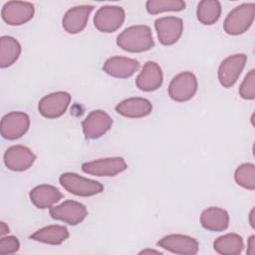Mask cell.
I'll list each match as a JSON object with an SVG mask.
<instances>
[{
	"label": "cell",
	"mask_w": 255,
	"mask_h": 255,
	"mask_svg": "<svg viewBox=\"0 0 255 255\" xmlns=\"http://www.w3.org/2000/svg\"><path fill=\"white\" fill-rule=\"evenodd\" d=\"M117 45L127 52L141 53L150 50L154 42L148 26L135 25L125 29L118 36Z\"/></svg>",
	"instance_id": "1"
},
{
	"label": "cell",
	"mask_w": 255,
	"mask_h": 255,
	"mask_svg": "<svg viewBox=\"0 0 255 255\" xmlns=\"http://www.w3.org/2000/svg\"><path fill=\"white\" fill-rule=\"evenodd\" d=\"M255 17V4L243 3L235 7L224 20V31L228 35H241L252 25Z\"/></svg>",
	"instance_id": "2"
},
{
	"label": "cell",
	"mask_w": 255,
	"mask_h": 255,
	"mask_svg": "<svg viewBox=\"0 0 255 255\" xmlns=\"http://www.w3.org/2000/svg\"><path fill=\"white\" fill-rule=\"evenodd\" d=\"M59 181L67 191L78 196H92L99 194L104 190V185L101 182L88 179L74 172L61 174Z\"/></svg>",
	"instance_id": "3"
},
{
	"label": "cell",
	"mask_w": 255,
	"mask_h": 255,
	"mask_svg": "<svg viewBox=\"0 0 255 255\" xmlns=\"http://www.w3.org/2000/svg\"><path fill=\"white\" fill-rule=\"evenodd\" d=\"M197 79L191 72L176 75L168 86V95L175 102L189 101L197 91Z\"/></svg>",
	"instance_id": "4"
},
{
	"label": "cell",
	"mask_w": 255,
	"mask_h": 255,
	"mask_svg": "<svg viewBox=\"0 0 255 255\" xmlns=\"http://www.w3.org/2000/svg\"><path fill=\"white\" fill-rule=\"evenodd\" d=\"M125 21V10L120 6H103L95 14L94 25L104 33L117 31Z\"/></svg>",
	"instance_id": "5"
},
{
	"label": "cell",
	"mask_w": 255,
	"mask_h": 255,
	"mask_svg": "<svg viewBox=\"0 0 255 255\" xmlns=\"http://www.w3.org/2000/svg\"><path fill=\"white\" fill-rule=\"evenodd\" d=\"M30 126V118L22 112H11L1 120V135L8 140H13L24 135Z\"/></svg>",
	"instance_id": "6"
},
{
	"label": "cell",
	"mask_w": 255,
	"mask_h": 255,
	"mask_svg": "<svg viewBox=\"0 0 255 255\" xmlns=\"http://www.w3.org/2000/svg\"><path fill=\"white\" fill-rule=\"evenodd\" d=\"M52 218L63 221L69 225L81 223L88 215L86 206L75 200H66L61 204L51 207L49 211Z\"/></svg>",
	"instance_id": "7"
},
{
	"label": "cell",
	"mask_w": 255,
	"mask_h": 255,
	"mask_svg": "<svg viewBox=\"0 0 255 255\" xmlns=\"http://www.w3.org/2000/svg\"><path fill=\"white\" fill-rule=\"evenodd\" d=\"M71 102V95L67 92H55L43 97L38 105L39 113L47 119H57L65 114Z\"/></svg>",
	"instance_id": "8"
},
{
	"label": "cell",
	"mask_w": 255,
	"mask_h": 255,
	"mask_svg": "<svg viewBox=\"0 0 255 255\" xmlns=\"http://www.w3.org/2000/svg\"><path fill=\"white\" fill-rule=\"evenodd\" d=\"M128 167L123 157H107L85 162L82 164V170L85 173L94 176H115Z\"/></svg>",
	"instance_id": "9"
},
{
	"label": "cell",
	"mask_w": 255,
	"mask_h": 255,
	"mask_svg": "<svg viewBox=\"0 0 255 255\" xmlns=\"http://www.w3.org/2000/svg\"><path fill=\"white\" fill-rule=\"evenodd\" d=\"M247 57L245 54H235L224 59L218 68V80L224 88L232 87L241 75Z\"/></svg>",
	"instance_id": "10"
},
{
	"label": "cell",
	"mask_w": 255,
	"mask_h": 255,
	"mask_svg": "<svg viewBox=\"0 0 255 255\" xmlns=\"http://www.w3.org/2000/svg\"><path fill=\"white\" fill-rule=\"evenodd\" d=\"M35 13L34 5L24 1H9L4 4L1 16L11 26H19L30 21Z\"/></svg>",
	"instance_id": "11"
},
{
	"label": "cell",
	"mask_w": 255,
	"mask_h": 255,
	"mask_svg": "<svg viewBox=\"0 0 255 255\" xmlns=\"http://www.w3.org/2000/svg\"><path fill=\"white\" fill-rule=\"evenodd\" d=\"M112 125V118L102 110L91 112L82 123L85 137L88 139L101 137L111 128Z\"/></svg>",
	"instance_id": "12"
},
{
	"label": "cell",
	"mask_w": 255,
	"mask_h": 255,
	"mask_svg": "<svg viewBox=\"0 0 255 255\" xmlns=\"http://www.w3.org/2000/svg\"><path fill=\"white\" fill-rule=\"evenodd\" d=\"M154 27L159 42L162 45L169 46L176 43L181 37L183 22L180 18L174 16L161 17L155 20Z\"/></svg>",
	"instance_id": "13"
},
{
	"label": "cell",
	"mask_w": 255,
	"mask_h": 255,
	"mask_svg": "<svg viewBox=\"0 0 255 255\" xmlns=\"http://www.w3.org/2000/svg\"><path fill=\"white\" fill-rule=\"evenodd\" d=\"M157 246L181 255H194L198 252L199 244L196 239L182 234H169L162 237Z\"/></svg>",
	"instance_id": "14"
},
{
	"label": "cell",
	"mask_w": 255,
	"mask_h": 255,
	"mask_svg": "<svg viewBox=\"0 0 255 255\" xmlns=\"http://www.w3.org/2000/svg\"><path fill=\"white\" fill-rule=\"evenodd\" d=\"M36 159L33 151L24 145H12L4 153L5 165L13 171H24L30 168Z\"/></svg>",
	"instance_id": "15"
},
{
	"label": "cell",
	"mask_w": 255,
	"mask_h": 255,
	"mask_svg": "<svg viewBox=\"0 0 255 255\" xmlns=\"http://www.w3.org/2000/svg\"><path fill=\"white\" fill-rule=\"evenodd\" d=\"M139 68V62L127 58L115 56L107 59L103 70L110 76L118 79H128L131 77Z\"/></svg>",
	"instance_id": "16"
},
{
	"label": "cell",
	"mask_w": 255,
	"mask_h": 255,
	"mask_svg": "<svg viewBox=\"0 0 255 255\" xmlns=\"http://www.w3.org/2000/svg\"><path fill=\"white\" fill-rule=\"evenodd\" d=\"M162 71L158 64L147 61L135 79L136 87L143 92H152L162 85Z\"/></svg>",
	"instance_id": "17"
},
{
	"label": "cell",
	"mask_w": 255,
	"mask_h": 255,
	"mask_svg": "<svg viewBox=\"0 0 255 255\" xmlns=\"http://www.w3.org/2000/svg\"><path fill=\"white\" fill-rule=\"evenodd\" d=\"M92 5L76 6L68 10L63 17V28L69 34H77L82 32L88 22L89 16L93 11Z\"/></svg>",
	"instance_id": "18"
},
{
	"label": "cell",
	"mask_w": 255,
	"mask_h": 255,
	"mask_svg": "<svg viewBox=\"0 0 255 255\" xmlns=\"http://www.w3.org/2000/svg\"><path fill=\"white\" fill-rule=\"evenodd\" d=\"M116 111L123 117L138 119L148 116L152 111V105L144 98H128L118 104Z\"/></svg>",
	"instance_id": "19"
},
{
	"label": "cell",
	"mask_w": 255,
	"mask_h": 255,
	"mask_svg": "<svg viewBox=\"0 0 255 255\" xmlns=\"http://www.w3.org/2000/svg\"><path fill=\"white\" fill-rule=\"evenodd\" d=\"M29 195L31 202L41 209L52 207L63 197V194L57 187L49 184H41L34 187Z\"/></svg>",
	"instance_id": "20"
},
{
	"label": "cell",
	"mask_w": 255,
	"mask_h": 255,
	"mask_svg": "<svg viewBox=\"0 0 255 255\" xmlns=\"http://www.w3.org/2000/svg\"><path fill=\"white\" fill-rule=\"evenodd\" d=\"M200 223L208 231L220 232L227 229L229 215L226 210L220 207H209L201 212Z\"/></svg>",
	"instance_id": "21"
},
{
	"label": "cell",
	"mask_w": 255,
	"mask_h": 255,
	"mask_svg": "<svg viewBox=\"0 0 255 255\" xmlns=\"http://www.w3.org/2000/svg\"><path fill=\"white\" fill-rule=\"evenodd\" d=\"M70 233L65 226L62 225H49L37 230L30 235V238L51 245H59L68 239Z\"/></svg>",
	"instance_id": "22"
},
{
	"label": "cell",
	"mask_w": 255,
	"mask_h": 255,
	"mask_svg": "<svg viewBox=\"0 0 255 255\" xmlns=\"http://www.w3.org/2000/svg\"><path fill=\"white\" fill-rule=\"evenodd\" d=\"M21 54V45L10 36L0 38V67L7 68L13 65Z\"/></svg>",
	"instance_id": "23"
},
{
	"label": "cell",
	"mask_w": 255,
	"mask_h": 255,
	"mask_svg": "<svg viewBox=\"0 0 255 255\" xmlns=\"http://www.w3.org/2000/svg\"><path fill=\"white\" fill-rule=\"evenodd\" d=\"M214 250L222 255H238L242 252L244 244L242 237L236 233H228L218 237L213 243Z\"/></svg>",
	"instance_id": "24"
},
{
	"label": "cell",
	"mask_w": 255,
	"mask_h": 255,
	"mask_svg": "<svg viewBox=\"0 0 255 255\" xmlns=\"http://www.w3.org/2000/svg\"><path fill=\"white\" fill-rule=\"evenodd\" d=\"M221 15V5L217 0H202L198 3L196 16L203 25H212Z\"/></svg>",
	"instance_id": "25"
},
{
	"label": "cell",
	"mask_w": 255,
	"mask_h": 255,
	"mask_svg": "<svg viewBox=\"0 0 255 255\" xmlns=\"http://www.w3.org/2000/svg\"><path fill=\"white\" fill-rule=\"evenodd\" d=\"M236 183L246 189H255V166L253 163H243L239 165L234 173Z\"/></svg>",
	"instance_id": "26"
},
{
	"label": "cell",
	"mask_w": 255,
	"mask_h": 255,
	"mask_svg": "<svg viewBox=\"0 0 255 255\" xmlns=\"http://www.w3.org/2000/svg\"><path fill=\"white\" fill-rule=\"evenodd\" d=\"M145 7L149 14L155 15L165 11H181L185 8V2L181 0H148Z\"/></svg>",
	"instance_id": "27"
},
{
	"label": "cell",
	"mask_w": 255,
	"mask_h": 255,
	"mask_svg": "<svg viewBox=\"0 0 255 255\" xmlns=\"http://www.w3.org/2000/svg\"><path fill=\"white\" fill-rule=\"evenodd\" d=\"M239 95L244 100H253L255 98V71L251 70L243 80Z\"/></svg>",
	"instance_id": "28"
},
{
	"label": "cell",
	"mask_w": 255,
	"mask_h": 255,
	"mask_svg": "<svg viewBox=\"0 0 255 255\" xmlns=\"http://www.w3.org/2000/svg\"><path fill=\"white\" fill-rule=\"evenodd\" d=\"M20 242L15 236L3 237L0 240V254H14L19 250Z\"/></svg>",
	"instance_id": "29"
},
{
	"label": "cell",
	"mask_w": 255,
	"mask_h": 255,
	"mask_svg": "<svg viewBox=\"0 0 255 255\" xmlns=\"http://www.w3.org/2000/svg\"><path fill=\"white\" fill-rule=\"evenodd\" d=\"M247 253L249 255H254L255 254V236L254 235H251L249 240H248Z\"/></svg>",
	"instance_id": "30"
},
{
	"label": "cell",
	"mask_w": 255,
	"mask_h": 255,
	"mask_svg": "<svg viewBox=\"0 0 255 255\" xmlns=\"http://www.w3.org/2000/svg\"><path fill=\"white\" fill-rule=\"evenodd\" d=\"M9 232V228L8 226L5 224V222H1V227H0V234L4 235L5 233Z\"/></svg>",
	"instance_id": "31"
},
{
	"label": "cell",
	"mask_w": 255,
	"mask_h": 255,
	"mask_svg": "<svg viewBox=\"0 0 255 255\" xmlns=\"http://www.w3.org/2000/svg\"><path fill=\"white\" fill-rule=\"evenodd\" d=\"M146 253H157V254H161V252H159V251H156V250H150V249L142 250L141 252H139V254H146Z\"/></svg>",
	"instance_id": "32"
},
{
	"label": "cell",
	"mask_w": 255,
	"mask_h": 255,
	"mask_svg": "<svg viewBox=\"0 0 255 255\" xmlns=\"http://www.w3.org/2000/svg\"><path fill=\"white\" fill-rule=\"evenodd\" d=\"M253 217H254V208L251 210L250 212V224L252 226V228H254V220H253Z\"/></svg>",
	"instance_id": "33"
}]
</instances>
